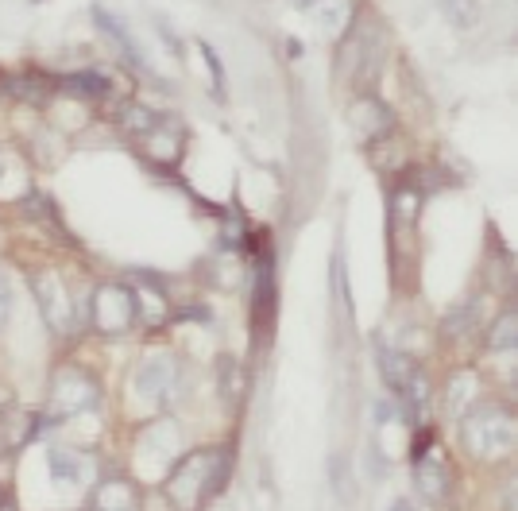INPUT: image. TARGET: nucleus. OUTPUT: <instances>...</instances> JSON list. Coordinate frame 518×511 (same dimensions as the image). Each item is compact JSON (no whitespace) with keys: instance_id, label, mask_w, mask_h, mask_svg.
I'll list each match as a JSON object with an SVG mask.
<instances>
[{"instance_id":"obj_1","label":"nucleus","mask_w":518,"mask_h":511,"mask_svg":"<svg viewBox=\"0 0 518 511\" xmlns=\"http://www.w3.org/2000/svg\"><path fill=\"white\" fill-rule=\"evenodd\" d=\"M464 442L484 457L507 453L515 446V419L503 407H476L464 415Z\"/></svg>"},{"instance_id":"obj_2","label":"nucleus","mask_w":518,"mask_h":511,"mask_svg":"<svg viewBox=\"0 0 518 511\" xmlns=\"http://www.w3.org/2000/svg\"><path fill=\"white\" fill-rule=\"evenodd\" d=\"M89 318L101 333H124L136 322V299H132V287L124 283H105L93 291L89 299Z\"/></svg>"},{"instance_id":"obj_3","label":"nucleus","mask_w":518,"mask_h":511,"mask_svg":"<svg viewBox=\"0 0 518 511\" xmlns=\"http://www.w3.org/2000/svg\"><path fill=\"white\" fill-rule=\"evenodd\" d=\"M93 403H97V388H93V380L86 372L62 368L55 376V384H51V407L58 415H78V411H86Z\"/></svg>"},{"instance_id":"obj_4","label":"nucleus","mask_w":518,"mask_h":511,"mask_svg":"<svg viewBox=\"0 0 518 511\" xmlns=\"http://www.w3.org/2000/svg\"><path fill=\"white\" fill-rule=\"evenodd\" d=\"M93 24L101 28V35H109V43H116V51L124 55L128 66H136L140 74H151V59L140 51V43L132 39V31H128V24H124L120 16H113V12L101 8V4H93Z\"/></svg>"},{"instance_id":"obj_5","label":"nucleus","mask_w":518,"mask_h":511,"mask_svg":"<svg viewBox=\"0 0 518 511\" xmlns=\"http://www.w3.org/2000/svg\"><path fill=\"white\" fill-rule=\"evenodd\" d=\"M171 496L182 504V508H194L205 496V453H190L178 473L171 477Z\"/></svg>"},{"instance_id":"obj_6","label":"nucleus","mask_w":518,"mask_h":511,"mask_svg":"<svg viewBox=\"0 0 518 511\" xmlns=\"http://www.w3.org/2000/svg\"><path fill=\"white\" fill-rule=\"evenodd\" d=\"M414 484H418V492L430 500V504H441L445 496H449V473H445V457L441 453H422L418 461H414Z\"/></svg>"},{"instance_id":"obj_7","label":"nucleus","mask_w":518,"mask_h":511,"mask_svg":"<svg viewBox=\"0 0 518 511\" xmlns=\"http://www.w3.org/2000/svg\"><path fill=\"white\" fill-rule=\"evenodd\" d=\"M352 124L356 128H364V136H387L391 132V124H395V117L387 113V105H379L375 97H360V105L352 109Z\"/></svg>"},{"instance_id":"obj_8","label":"nucleus","mask_w":518,"mask_h":511,"mask_svg":"<svg viewBox=\"0 0 518 511\" xmlns=\"http://www.w3.org/2000/svg\"><path fill=\"white\" fill-rule=\"evenodd\" d=\"M174 361L171 357H151V361H144V368H140V391H144L147 399H159V395H167L174 384Z\"/></svg>"},{"instance_id":"obj_9","label":"nucleus","mask_w":518,"mask_h":511,"mask_svg":"<svg viewBox=\"0 0 518 511\" xmlns=\"http://www.w3.org/2000/svg\"><path fill=\"white\" fill-rule=\"evenodd\" d=\"M66 90L82 93L86 101H105V97H113V82L101 74V70H74V74H62L58 78Z\"/></svg>"},{"instance_id":"obj_10","label":"nucleus","mask_w":518,"mask_h":511,"mask_svg":"<svg viewBox=\"0 0 518 511\" xmlns=\"http://www.w3.org/2000/svg\"><path fill=\"white\" fill-rule=\"evenodd\" d=\"M144 151L151 163H174L178 159V128L171 132V124H155L144 136Z\"/></svg>"},{"instance_id":"obj_11","label":"nucleus","mask_w":518,"mask_h":511,"mask_svg":"<svg viewBox=\"0 0 518 511\" xmlns=\"http://www.w3.org/2000/svg\"><path fill=\"white\" fill-rule=\"evenodd\" d=\"M35 295H39V306H43V314H47V322L62 330L66 326V318H70V306L62 299V291H58L55 283L43 275V279H35Z\"/></svg>"},{"instance_id":"obj_12","label":"nucleus","mask_w":518,"mask_h":511,"mask_svg":"<svg viewBox=\"0 0 518 511\" xmlns=\"http://www.w3.org/2000/svg\"><path fill=\"white\" fill-rule=\"evenodd\" d=\"M4 93H16L20 101H31V105H43L47 101V93H51V82L47 78H39V74H16V78H4Z\"/></svg>"},{"instance_id":"obj_13","label":"nucleus","mask_w":518,"mask_h":511,"mask_svg":"<svg viewBox=\"0 0 518 511\" xmlns=\"http://www.w3.org/2000/svg\"><path fill=\"white\" fill-rule=\"evenodd\" d=\"M116 124H120L128 136H147V132L159 124V117L147 109L144 101H128V105L116 113Z\"/></svg>"},{"instance_id":"obj_14","label":"nucleus","mask_w":518,"mask_h":511,"mask_svg":"<svg viewBox=\"0 0 518 511\" xmlns=\"http://www.w3.org/2000/svg\"><path fill=\"white\" fill-rule=\"evenodd\" d=\"M480 310H484L480 299H468L461 302L457 310H449V314H445V337H464L468 330H476V326H480Z\"/></svg>"},{"instance_id":"obj_15","label":"nucleus","mask_w":518,"mask_h":511,"mask_svg":"<svg viewBox=\"0 0 518 511\" xmlns=\"http://www.w3.org/2000/svg\"><path fill=\"white\" fill-rule=\"evenodd\" d=\"M379 364H383V376H387V384H391L395 391H403L406 380L418 372V364L410 361V357H403V353H395V349H391V353H383Z\"/></svg>"},{"instance_id":"obj_16","label":"nucleus","mask_w":518,"mask_h":511,"mask_svg":"<svg viewBox=\"0 0 518 511\" xmlns=\"http://www.w3.org/2000/svg\"><path fill=\"white\" fill-rule=\"evenodd\" d=\"M518 341V326H515V314L507 310V314H499L495 318V326L488 330V349L491 353H511Z\"/></svg>"},{"instance_id":"obj_17","label":"nucleus","mask_w":518,"mask_h":511,"mask_svg":"<svg viewBox=\"0 0 518 511\" xmlns=\"http://www.w3.org/2000/svg\"><path fill=\"white\" fill-rule=\"evenodd\" d=\"M445 12H449V20H453L457 28H468V24H476V16H480V0H445Z\"/></svg>"},{"instance_id":"obj_18","label":"nucleus","mask_w":518,"mask_h":511,"mask_svg":"<svg viewBox=\"0 0 518 511\" xmlns=\"http://www.w3.org/2000/svg\"><path fill=\"white\" fill-rule=\"evenodd\" d=\"M51 473H55L58 481H74L78 469H74V461H70L62 450H51Z\"/></svg>"},{"instance_id":"obj_19","label":"nucleus","mask_w":518,"mask_h":511,"mask_svg":"<svg viewBox=\"0 0 518 511\" xmlns=\"http://www.w3.org/2000/svg\"><path fill=\"white\" fill-rule=\"evenodd\" d=\"M202 55H205V62H209V70H213V82H217V93H225V66H221V59H217V51H213L209 43H202Z\"/></svg>"},{"instance_id":"obj_20","label":"nucleus","mask_w":518,"mask_h":511,"mask_svg":"<svg viewBox=\"0 0 518 511\" xmlns=\"http://www.w3.org/2000/svg\"><path fill=\"white\" fill-rule=\"evenodd\" d=\"M8 314H12V283L0 268V326H8Z\"/></svg>"},{"instance_id":"obj_21","label":"nucleus","mask_w":518,"mask_h":511,"mask_svg":"<svg viewBox=\"0 0 518 511\" xmlns=\"http://www.w3.org/2000/svg\"><path fill=\"white\" fill-rule=\"evenodd\" d=\"M461 384H457V391L449 388V403L453 407H464V399H468V391H472V376H457Z\"/></svg>"},{"instance_id":"obj_22","label":"nucleus","mask_w":518,"mask_h":511,"mask_svg":"<svg viewBox=\"0 0 518 511\" xmlns=\"http://www.w3.org/2000/svg\"><path fill=\"white\" fill-rule=\"evenodd\" d=\"M182 318H186V322H209V310H202V306H186Z\"/></svg>"},{"instance_id":"obj_23","label":"nucleus","mask_w":518,"mask_h":511,"mask_svg":"<svg viewBox=\"0 0 518 511\" xmlns=\"http://www.w3.org/2000/svg\"><path fill=\"white\" fill-rule=\"evenodd\" d=\"M391 511H414V508H410L406 500H399V504H391Z\"/></svg>"}]
</instances>
